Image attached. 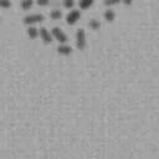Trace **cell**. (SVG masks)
<instances>
[{
    "mask_svg": "<svg viewBox=\"0 0 159 159\" xmlns=\"http://www.w3.org/2000/svg\"><path fill=\"white\" fill-rule=\"evenodd\" d=\"M88 26L92 29V30H98L99 27H101V21L98 20V19H91L89 21H88Z\"/></svg>",
    "mask_w": 159,
    "mask_h": 159,
    "instance_id": "30bf717a",
    "label": "cell"
},
{
    "mask_svg": "<svg viewBox=\"0 0 159 159\" xmlns=\"http://www.w3.org/2000/svg\"><path fill=\"white\" fill-rule=\"evenodd\" d=\"M57 52L62 56H68L70 53H72V47L67 43H60V46L57 47Z\"/></svg>",
    "mask_w": 159,
    "mask_h": 159,
    "instance_id": "8992f818",
    "label": "cell"
},
{
    "mask_svg": "<svg viewBox=\"0 0 159 159\" xmlns=\"http://www.w3.org/2000/svg\"><path fill=\"white\" fill-rule=\"evenodd\" d=\"M80 17H81V11L77 10V9H73V10H71V11L66 15V22H67L68 25H75V24L80 20Z\"/></svg>",
    "mask_w": 159,
    "mask_h": 159,
    "instance_id": "277c9868",
    "label": "cell"
},
{
    "mask_svg": "<svg viewBox=\"0 0 159 159\" xmlns=\"http://www.w3.org/2000/svg\"><path fill=\"white\" fill-rule=\"evenodd\" d=\"M50 2V0H36V4L40 6H46Z\"/></svg>",
    "mask_w": 159,
    "mask_h": 159,
    "instance_id": "2e32d148",
    "label": "cell"
},
{
    "mask_svg": "<svg viewBox=\"0 0 159 159\" xmlns=\"http://www.w3.org/2000/svg\"><path fill=\"white\" fill-rule=\"evenodd\" d=\"M26 32H27V36H29L30 39H32V40L39 36V29L35 27V26H29L27 30H26Z\"/></svg>",
    "mask_w": 159,
    "mask_h": 159,
    "instance_id": "ba28073f",
    "label": "cell"
},
{
    "mask_svg": "<svg viewBox=\"0 0 159 159\" xmlns=\"http://www.w3.org/2000/svg\"><path fill=\"white\" fill-rule=\"evenodd\" d=\"M21 7L24 9V10H29V9H31L32 7V5H34V0H21Z\"/></svg>",
    "mask_w": 159,
    "mask_h": 159,
    "instance_id": "7c38bea8",
    "label": "cell"
},
{
    "mask_svg": "<svg viewBox=\"0 0 159 159\" xmlns=\"http://www.w3.org/2000/svg\"><path fill=\"white\" fill-rule=\"evenodd\" d=\"M103 17H104L106 21L112 22V21H114V19H116V12H114L112 9L108 7V9L104 10V12H103Z\"/></svg>",
    "mask_w": 159,
    "mask_h": 159,
    "instance_id": "52a82bcc",
    "label": "cell"
},
{
    "mask_svg": "<svg viewBox=\"0 0 159 159\" xmlns=\"http://www.w3.org/2000/svg\"><path fill=\"white\" fill-rule=\"evenodd\" d=\"M104 5L106 6H113V5H117L120 2V0H103Z\"/></svg>",
    "mask_w": 159,
    "mask_h": 159,
    "instance_id": "5bb4252c",
    "label": "cell"
},
{
    "mask_svg": "<svg viewBox=\"0 0 159 159\" xmlns=\"http://www.w3.org/2000/svg\"><path fill=\"white\" fill-rule=\"evenodd\" d=\"M39 36H40V39L43 41V43H51V42H52L51 32H50L46 27H40V30H39Z\"/></svg>",
    "mask_w": 159,
    "mask_h": 159,
    "instance_id": "5b68a950",
    "label": "cell"
},
{
    "mask_svg": "<svg viewBox=\"0 0 159 159\" xmlns=\"http://www.w3.org/2000/svg\"><path fill=\"white\" fill-rule=\"evenodd\" d=\"M93 2H94V0H80L78 5H80V9L84 10V9H88L89 6H92Z\"/></svg>",
    "mask_w": 159,
    "mask_h": 159,
    "instance_id": "8fae6325",
    "label": "cell"
},
{
    "mask_svg": "<svg viewBox=\"0 0 159 159\" xmlns=\"http://www.w3.org/2000/svg\"><path fill=\"white\" fill-rule=\"evenodd\" d=\"M63 6L66 9H72L75 6V0H63Z\"/></svg>",
    "mask_w": 159,
    "mask_h": 159,
    "instance_id": "4fadbf2b",
    "label": "cell"
},
{
    "mask_svg": "<svg viewBox=\"0 0 159 159\" xmlns=\"http://www.w3.org/2000/svg\"><path fill=\"white\" fill-rule=\"evenodd\" d=\"M86 43H87V40H86V31L84 29H77L76 31V46L78 50H84L86 47Z\"/></svg>",
    "mask_w": 159,
    "mask_h": 159,
    "instance_id": "7a4b0ae2",
    "label": "cell"
},
{
    "mask_svg": "<svg viewBox=\"0 0 159 159\" xmlns=\"http://www.w3.org/2000/svg\"><path fill=\"white\" fill-rule=\"evenodd\" d=\"M50 17L52 20H60L62 17V11L60 9H53L50 11Z\"/></svg>",
    "mask_w": 159,
    "mask_h": 159,
    "instance_id": "9c48e42d",
    "label": "cell"
},
{
    "mask_svg": "<svg viewBox=\"0 0 159 159\" xmlns=\"http://www.w3.org/2000/svg\"><path fill=\"white\" fill-rule=\"evenodd\" d=\"M120 1H122L124 5H130V4L133 2V0H120Z\"/></svg>",
    "mask_w": 159,
    "mask_h": 159,
    "instance_id": "e0dca14e",
    "label": "cell"
},
{
    "mask_svg": "<svg viewBox=\"0 0 159 159\" xmlns=\"http://www.w3.org/2000/svg\"><path fill=\"white\" fill-rule=\"evenodd\" d=\"M43 20H45L43 14H39V12L37 14H29V15L24 16V19H22L24 24L27 26H34L35 24H40Z\"/></svg>",
    "mask_w": 159,
    "mask_h": 159,
    "instance_id": "6da1fadb",
    "label": "cell"
},
{
    "mask_svg": "<svg viewBox=\"0 0 159 159\" xmlns=\"http://www.w3.org/2000/svg\"><path fill=\"white\" fill-rule=\"evenodd\" d=\"M51 36H52V39H56L60 43H66V42H67V35H66V34L63 32V30L60 29L58 26L52 27V30H51Z\"/></svg>",
    "mask_w": 159,
    "mask_h": 159,
    "instance_id": "3957f363",
    "label": "cell"
},
{
    "mask_svg": "<svg viewBox=\"0 0 159 159\" xmlns=\"http://www.w3.org/2000/svg\"><path fill=\"white\" fill-rule=\"evenodd\" d=\"M10 6H11V1L10 0H0V7L6 9V7H10Z\"/></svg>",
    "mask_w": 159,
    "mask_h": 159,
    "instance_id": "9a60e30c",
    "label": "cell"
}]
</instances>
